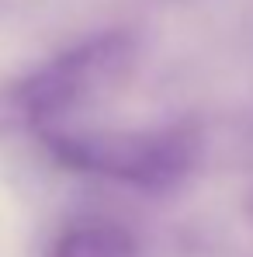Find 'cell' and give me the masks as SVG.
<instances>
[{"mask_svg":"<svg viewBox=\"0 0 253 257\" xmlns=\"http://www.w3.org/2000/svg\"><path fill=\"white\" fill-rule=\"evenodd\" d=\"M250 215H253V202H250Z\"/></svg>","mask_w":253,"mask_h":257,"instance_id":"obj_4","label":"cell"},{"mask_svg":"<svg viewBox=\"0 0 253 257\" xmlns=\"http://www.w3.org/2000/svg\"><path fill=\"white\" fill-rule=\"evenodd\" d=\"M132 52H135V45L122 32L97 35V39H87V42L66 49L63 56L45 63L42 70H35L28 80H21L7 94L11 115L18 122H32V125L66 115L73 104L115 84L128 70Z\"/></svg>","mask_w":253,"mask_h":257,"instance_id":"obj_2","label":"cell"},{"mask_svg":"<svg viewBox=\"0 0 253 257\" xmlns=\"http://www.w3.org/2000/svg\"><path fill=\"white\" fill-rule=\"evenodd\" d=\"M49 257H142V243L122 222L94 219L63 229L52 240Z\"/></svg>","mask_w":253,"mask_h":257,"instance_id":"obj_3","label":"cell"},{"mask_svg":"<svg viewBox=\"0 0 253 257\" xmlns=\"http://www.w3.org/2000/svg\"><path fill=\"white\" fill-rule=\"evenodd\" d=\"M59 164L84 174L111 177L146 191H170L194 171L201 136L191 125H167L149 132H80L49 139Z\"/></svg>","mask_w":253,"mask_h":257,"instance_id":"obj_1","label":"cell"}]
</instances>
